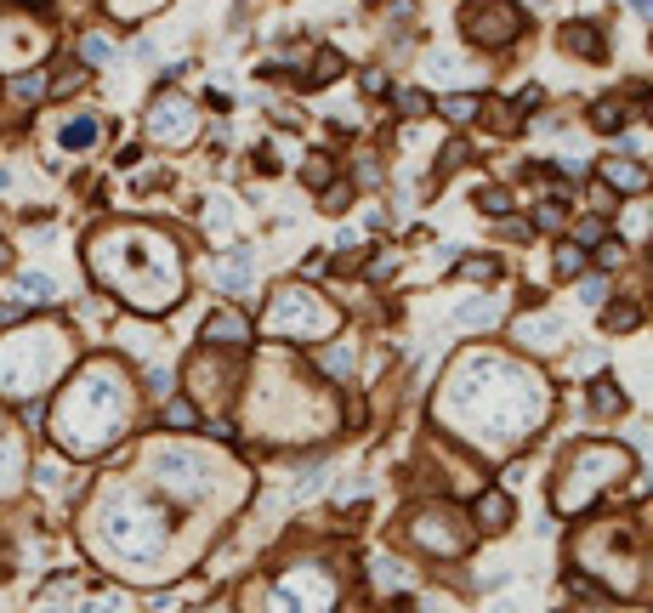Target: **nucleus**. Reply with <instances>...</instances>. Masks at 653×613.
<instances>
[{"label": "nucleus", "instance_id": "1", "mask_svg": "<svg viewBox=\"0 0 653 613\" xmlns=\"http://www.w3.org/2000/svg\"><path fill=\"white\" fill-rule=\"evenodd\" d=\"M449 415H455L477 443H517L529 426L546 415V381H534L523 369L500 358H466L449 381Z\"/></svg>", "mask_w": 653, "mask_h": 613}, {"label": "nucleus", "instance_id": "2", "mask_svg": "<svg viewBox=\"0 0 653 613\" xmlns=\"http://www.w3.org/2000/svg\"><path fill=\"white\" fill-rule=\"evenodd\" d=\"M131 409H137L131 375H125L114 358H91V364H80L69 375V386L57 392L52 438H57L63 455L97 460V455H108V449L131 432Z\"/></svg>", "mask_w": 653, "mask_h": 613}, {"label": "nucleus", "instance_id": "3", "mask_svg": "<svg viewBox=\"0 0 653 613\" xmlns=\"http://www.w3.org/2000/svg\"><path fill=\"white\" fill-rule=\"evenodd\" d=\"M91 279L137 313H165L182 301V250L159 228H103L91 239Z\"/></svg>", "mask_w": 653, "mask_h": 613}, {"label": "nucleus", "instance_id": "4", "mask_svg": "<svg viewBox=\"0 0 653 613\" xmlns=\"http://www.w3.org/2000/svg\"><path fill=\"white\" fill-rule=\"evenodd\" d=\"M91 540H97V551L108 562H120V568H154L165 557L171 534H165V511H154L137 489L114 483V489H103V500L91 511Z\"/></svg>", "mask_w": 653, "mask_h": 613}, {"label": "nucleus", "instance_id": "5", "mask_svg": "<svg viewBox=\"0 0 653 613\" xmlns=\"http://www.w3.org/2000/svg\"><path fill=\"white\" fill-rule=\"evenodd\" d=\"M74 364L69 330L63 324H12L0 335V398L29 403L52 381H63V369Z\"/></svg>", "mask_w": 653, "mask_h": 613}, {"label": "nucleus", "instance_id": "6", "mask_svg": "<svg viewBox=\"0 0 653 613\" xmlns=\"http://www.w3.org/2000/svg\"><path fill=\"white\" fill-rule=\"evenodd\" d=\"M148 466H154L159 489L171 494V500H211L216 483H228V472L216 466V455L188 449V443H165V449H154Z\"/></svg>", "mask_w": 653, "mask_h": 613}, {"label": "nucleus", "instance_id": "7", "mask_svg": "<svg viewBox=\"0 0 653 613\" xmlns=\"http://www.w3.org/2000/svg\"><path fill=\"white\" fill-rule=\"evenodd\" d=\"M262 330L290 335V341H318V335L336 330V307H324V296L301 290V284H284V290H273V301H267Z\"/></svg>", "mask_w": 653, "mask_h": 613}, {"label": "nucleus", "instance_id": "8", "mask_svg": "<svg viewBox=\"0 0 653 613\" xmlns=\"http://www.w3.org/2000/svg\"><path fill=\"white\" fill-rule=\"evenodd\" d=\"M256 608L262 613H330L336 608V585L324 568H290L279 585L256 591Z\"/></svg>", "mask_w": 653, "mask_h": 613}, {"label": "nucleus", "instance_id": "9", "mask_svg": "<svg viewBox=\"0 0 653 613\" xmlns=\"http://www.w3.org/2000/svg\"><path fill=\"white\" fill-rule=\"evenodd\" d=\"M631 460L619 455V449H585L574 466H568V477H563V489H557V511H585L591 500L602 494V483H597V472H625Z\"/></svg>", "mask_w": 653, "mask_h": 613}, {"label": "nucleus", "instance_id": "10", "mask_svg": "<svg viewBox=\"0 0 653 613\" xmlns=\"http://www.w3.org/2000/svg\"><path fill=\"white\" fill-rule=\"evenodd\" d=\"M194 137H199V108L182 91H159L154 103H148V142L182 148V142H194Z\"/></svg>", "mask_w": 653, "mask_h": 613}, {"label": "nucleus", "instance_id": "11", "mask_svg": "<svg viewBox=\"0 0 653 613\" xmlns=\"http://www.w3.org/2000/svg\"><path fill=\"white\" fill-rule=\"evenodd\" d=\"M46 46H52V35L35 18H0V74L29 69L35 57H46Z\"/></svg>", "mask_w": 653, "mask_h": 613}, {"label": "nucleus", "instance_id": "12", "mask_svg": "<svg viewBox=\"0 0 653 613\" xmlns=\"http://www.w3.org/2000/svg\"><path fill=\"white\" fill-rule=\"evenodd\" d=\"M517 29H523V12L512 0H472L466 6V35L477 46H506V40H517Z\"/></svg>", "mask_w": 653, "mask_h": 613}, {"label": "nucleus", "instance_id": "13", "mask_svg": "<svg viewBox=\"0 0 653 613\" xmlns=\"http://www.w3.org/2000/svg\"><path fill=\"white\" fill-rule=\"evenodd\" d=\"M415 540L426 545V551H443V557H460L466 551V528H460V517L455 511H421L415 517Z\"/></svg>", "mask_w": 653, "mask_h": 613}, {"label": "nucleus", "instance_id": "14", "mask_svg": "<svg viewBox=\"0 0 653 613\" xmlns=\"http://www.w3.org/2000/svg\"><path fill=\"white\" fill-rule=\"evenodd\" d=\"M6 301H12V307H52V301H57V279H52V273H40V267H18L12 284H6Z\"/></svg>", "mask_w": 653, "mask_h": 613}, {"label": "nucleus", "instance_id": "15", "mask_svg": "<svg viewBox=\"0 0 653 613\" xmlns=\"http://www.w3.org/2000/svg\"><path fill=\"white\" fill-rule=\"evenodd\" d=\"M103 137V120L97 114H63L57 120V148H69V154H91Z\"/></svg>", "mask_w": 653, "mask_h": 613}, {"label": "nucleus", "instance_id": "16", "mask_svg": "<svg viewBox=\"0 0 653 613\" xmlns=\"http://www.w3.org/2000/svg\"><path fill=\"white\" fill-rule=\"evenodd\" d=\"M216 290H228V296H250V290H256V267H250V250H228V256L216 262Z\"/></svg>", "mask_w": 653, "mask_h": 613}, {"label": "nucleus", "instance_id": "17", "mask_svg": "<svg viewBox=\"0 0 653 613\" xmlns=\"http://www.w3.org/2000/svg\"><path fill=\"white\" fill-rule=\"evenodd\" d=\"M205 341H211V347H222V352H239L250 341V324L239 313H228V307H222V313H211L205 318Z\"/></svg>", "mask_w": 653, "mask_h": 613}, {"label": "nucleus", "instance_id": "18", "mask_svg": "<svg viewBox=\"0 0 653 613\" xmlns=\"http://www.w3.org/2000/svg\"><path fill=\"white\" fill-rule=\"evenodd\" d=\"M602 182H608V188H619V193H648V182L653 176L642 171V165H636V159H602Z\"/></svg>", "mask_w": 653, "mask_h": 613}, {"label": "nucleus", "instance_id": "19", "mask_svg": "<svg viewBox=\"0 0 653 613\" xmlns=\"http://www.w3.org/2000/svg\"><path fill=\"white\" fill-rule=\"evenodd\" d=\"M517 341H523V347H557V341H563V318L557 313L517 318Z\"/></svg>", "mask_w": 653, "mask_h": 613}, {"label": "nucleus", "instance_id": "20", "mask_svg": "<svg viewBox=\"0 0 653 613\" xmlns=\"http://www.w3.org/2000/svg\"><path fill=\"white\" fill-rule=\"evenodd\" d=\"M563 46L568 52H580V57H608V46H602V35H597V23H568V35H563Z\"/></svg>", "mask_w": 653, "mask_h": 613}, {"label": "nucleus", "instance_id": "21", "mask_svg": "<svg viewBox=\"0 0 653 613\" xmlns=\"http://www.w3.org/2000/svg\"><path fill=\"white\" fill-rule=\"evenodd\" d=\"M477 523H483V528H506V523H512V494H500V489L477 494Z\"/></svg>", "mask_w": 653, "mask_h": 613}, {"label": "nucleus", "instance_id": "22", "mask_svg": "<svg viewBox=\"0 0 653 613\" xmlns=\"http://www.w3.org/2000/svg\"><path fill=\"white\" fill-rule=\"evenodd\" d=\"M23 477V443L18 438H0V494L12 489Z\"/></svg>", "mask_w": 653, "mask_h": 613}, {"label": "nucleus", "instance_id": "23", "mask_svg": "<svg viewBox=\"0 0 653 613\" xmlns=\"http://www.w3.org/2000/svg\"><path fill=\"white\" fill-rule=\"evenodd\" d=\"M205 228H211V239H233V199H211L205 205Z\"/></svg>", "mask_w": 653, "mask_h": 613}, {"label": "nucleus", "instance_id": "24", "mask_svg": "<svg viewBox=\"0 0 653 613\" xmlns=\"http://www.w3.org/2000/svg\"><path fill=\"white\" fill-rule=\"evenodd\" d=\"M495 301H472V307H455V324L460 330H483V324H495Z\"/></svg>", "mask_w": 653, "mask_h": 613}, {"label": "nucleus", "instance_id": "25", "mask_svg": "<svg viewBox=\"0 0 653 613\" xmlns=\"http://www.w3.org/2000/svg\"><path fill=\"white\" fill-rule=\"evenodd\" d=\"M591 125H597V131H608V137H614L619 125H625V108H619V97H602V103L591 108Z\"/></svg>", "mask_w": 653, "mask_h": 613}, {"label": "nucleus", "instance_id": "26", "mask_svg": "<svg viewBox=\"0 0 653 613\" xmlns=\"http://www.w3.org/2000/svg\"><path fill=\"white\" fill-rule=\"evenodd\" d=\"M336 74H341V52H330V46H324V52L313 57V74H307V86H330Z\"/></svg>", "mask_w": 653, "mask_h": 613}, {"label": "nucleus", "instance_id": "27", "mask_svg": "<svg viewBox=\"0 0 653 613\" xmlns=\"http://www.w3.org/2000/svg\"><path fill=\"white\" fill-rule=\"evenodd\" d=\"M165 0H108V12L120 23H137V18H148V12H159Z\"/></svg>", "mask_w": 653, "mask_h": 613}, {"label": "nucleus", "instance_id": "28", "mask_svg": "<svg viewBox=\"0 0 653 613\" xmlns=\"http://www.w3.org/2000/svg\"><path fill=\"white\" fill-rule=\"evenodd\" d=\"M557 273H563V279H580V273H585V250L574 245V239L557 245Z\"/></svg>", "mask_w": 653, "mask_h": 613}, {"label": "nucleus", "instance_id": "29", "mask_svg": "<svg viewBox=\"0 0 653 613\" xmlns=\"http://www.w3.org/2000/svg\"><path fill=\"white\" fill-rule=\"evenodd\" d=\"M301 176H307L313 188H330V154H307L301 159Z\"/></svg>", "mask_w": 653, "mask_h": 613}, {"label": "nucleus", "instance_id": "30", "mask_svg": "<svg viewBox=\"0 0 653 613\" xmlns=\"http://www.w3.org/2000/svg\"><path fill=\"white\" fill-rule=\"evenodd\" d=\"M591 409H597V415H614V409H619V386L597 381V386H591Z\"/></svg>", "mask_w": 653, "mask_h": 613}, {"label": "nucleus", "instance_id": "31", "mask_svg": "<svg viewBox=\"0 0 653 613\" xmlns=\"http://www.w3.org/2000/svg\"><path fill=\"white\" fill-rule=\"evenodd\" d=\"M477 205H483L489 216H506V211H512V193H506V188H483V193H477Z\"/></svg>", "mask_w": 653, "mask_h": 613}, {"label": "nucleus", "instance_id": "32", "mask_svg": "<svg viewBox=\"0 0 653 613\" xmlns=\"http://www.w3.org/2000/svg\"><path fill=\"white\" fill-rule=\"evenodd\" d=\"M80 57H86V63H108V57H114V46H108L103 35H86V40H80Z\"/></svg>", "mask_w": 653, "mask_h": 613}, {"label": "nucleus", "instance_id": "33", "mask_svg": "<svg viewBox=\"0 0 653 613\" xmlns=\"http://www.w3.org/2000/svg\"><path fill=\"white\" fill-rule=\"evenodd\" d=\"M318 364L330 369V375H347V369H353V347H330L324 358H318Z\"/></svg>", "mask_w": 653, "mask_h": 613}, {"label": "nucleus", "instance_id": "34", "mask_svg": "<svg viewBox=\"0 0 653 613\" xmlns=\"http://www.w3.org/2000/svg\"><path fill=\"white\" fill-rule=\"evenodd\" d=\"M477 108H483L477 97H449V103H443V114H449V120H472Z\"/></svg>", "mask_w": 653, "mask_h": 613}, {"label": "nucleus", "instance_id": "35", "mask_svg": "<svg viewBox=\"0 0 653 613\" xmlns=\"http://www.w3.org/2000/svg\"><path fill=\"white\" fill-rule=\"evenodd\" d=\"M636 318L642 313H636L631 301H625V307H608V330H636Z\"/></svg>", "mask_w": 653, "mask_h": 613}, {"label": "nucleus", "instance_id": "36", "mask_svg": "<svg viewBox=\"0 0 653 613\" xmlns=\"http://www.w3.org/2000/svg\"><path fill=\"white\" fill-rule=\"evenodd\" d=\"M12 91H18L23 103H29V97L40 103V97H46V74H35V80H29V74H18V86H12Z\"/></svg>", "mask_w": 653, "mask_h": 613}, {"label": "nucleus", "instance_id": "37", "mask_svg": "<svg viewBox=\"0 0 653 613\" xmlns=\"http://www.w3.org/2000/svg\"><path fill=\"white\" fill-rule=\"evenodd\" d=\"M165 426H194V403H165Z\"/></svg>", "mask_w": 653, "mask_h": 613}, {"label": "nucleus", "instance_id": "38", "mask_svg": "<svg viewBox=\"0 0 653 613\" xmlns=\"http://www.w3.org/2000/svg\"><path fill=\"white\" fill-rule=\"evenodd\" d=\"M597 262H602V267H619V262H625V245H619V239H608V245H597Z\"/></svg>", "mask_w": 653, "mask_h": 613}, {"label": "nucleus", "instance_id": "39", "mask_svg": "<svg viewBox=\"0 0 653 613\" xmlns=\"http://www.w3.org/2000/svg\"><path fill=\"white\" fill-rule=\"evenodd\" d=\"M534 222H540L546 233H557V228H563V205H540V216H534Z\"/></svg>", "mask_w": 653, "mask_h": 613}, {"label": "nucleus", "instance_id": "40", "mask_svg": "<svg viewBox=\"0 0 653 613\" xmlns=\"http://www.w3.org/2000/svg\"><path fill=\"white\" fill-rule=\"evenodd\" d=\"M460 273H466V279H495V273H500V262H495V256H489V262H466Z\"/></svg>", "mask_w": 653, "mask_h": 613}, {"label": "nucleus", "instance_id": "41", "mask_svg": "<svg viewBox=\"0 0 653 613\" xmlns=\"http://www.w3.org/2000/svg\"><path fill=\"white\" fill-rule=\"evenodd\" d=\"M460 159H466V142H449V148L438 154V165H443V171H455Z\"/></svg>", "mask_w": 653, "mask_h": 613}, {"label": "nucleus", "instance_id": "42", "mask_svg": "<svg viewBox=\"0 0 653 613\" xmlns=\"http://www.w3.org/2000/svg\"><path fill=\"white\" fill-rule=\"evenodd\" d=\"M398 108H404V114H426V97L421 91H398Z\"/></svg>", "mask_w": 653, "mask_h": 613}, {"label": "nucleus", "instance_id": "43", "mask_svg": "<svg viewBox=\"0 0 653 613\" xmlns=\"http://www.w3.org/2000/svg\"><path fill=\"white\" fill-rule=\"evenodd\" d=\"M364 91H370V97H387V74L370 69V74H364Z\"/></svg>", "mask_w": 653, "mask_h": 613}, {"label": "nucleus", "instance_id": "44", "mask_svg": "<svg viewBox=\"0 0 653 613\" xmlns=\"http://www.w3.org/2000/svg\"><path fill=\"white\" fill-rule=\"evenodd\" d=\"M580 296L585 301H602V279H580Z\"/></svg>", "mask_w": 653, "mask_h": 613}, {"label": "nucleus", "instance_id": "45", "mask_svg": "<svg viewBox=\"0 0 653 613\" xmlns=\"http://www.w3.org/2000/svg\"><path fill=\"white\" fill-rule=\"evenodd\" d=\"M495 613H517V608H512V602H500V608H495Z\"/></svg>", "mask_w": 653, "mask_h": 613}, {"label": "nucleus", "instance_id": "46", "mask_svg": "<svg viewBox=\"0 0 653 613\" xmlns=\"http://www.w3.org/2000/svg\"><path fill=\"white\" fill-rule=\"evenodd\" d=\"M6 256H12V250H6V245H0V267H6Z\"/></svg>", "mask_w": 653, "mask_h": 613}]
</instances>
